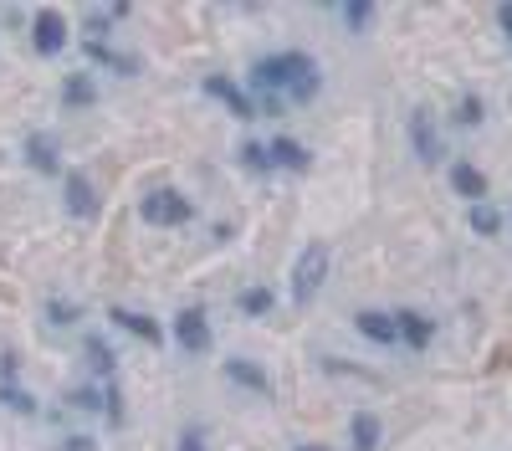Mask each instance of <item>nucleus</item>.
Segmentation results:
<instances>
[{
	"label": "nucleus",
	"instance_id": "nucleus-5",
	"mask_svg": "<svg viewBox=\"0 0 512 451\" xmlns=\"http://www.w3.org/2000/svg\"><path fill=\"white\" fill-rule=\"evenodd\" d=\"M175 344L185 354H210V323H205V308L200 303H190V308L175 313Z\"/></svg>",
	"mask_w": 512,
	"mask_h": 451
},
{
	"label": "nucleus",
	"instance_id": "nucleus-6",
	"mask_svg": "<svg viewBox=\"0 0 512 451\" xmlns=\"http://www.w3.org/2000/svg\"><path fill=\"white\" fill-rule=\"evenodd\" d=\"M62 205H67V216H77V221H93L98 216V190H93V180L82 175V170H67L62 175Z\"/></svg>",
	"mask_w": 512,
	"mask_h": 451
},
{
	"label": "nucleus",
	"instance_id": "nucleus-11",
	"mask_svg": "<svg viewBox=\"0 0 512 451\" xmlns=\"http://www.w3.org/2000/svg\"><path fill=\"white\" fill-rule=\"evenodd\" d=\"M267 154H272V170H292V175H308V164H313V154L297 139H287V134H277L267 144Z\"/></svg>",
	"mask_w": 512,
	"mask_h": 451
},
{
	"label": "nucleus",
	"instance_id": "nucleus-23",
	"mask_svg": "<svg viewBox=\"0 0 512 451\" xmlns=\"http://www.w3.org/2000/svg\"><path fill=\"white\" fill-rule=\"evenodd\" d=\"M241 164H246V170H256V175H267V170H272V154H267V144L246 139V144H241Z\"/></svg>",
	"mask_w": 512,
	"mask_h": 451
},
{
	"label": "nucleus",
	"instance_id": "nucleus-10",
	"mask_svg": "<svg viewBox=\"0 0 512 451\" xmlns=\"http://www.w3.org/2000/svg\"><path fill=\"white\" fill-rule=\"evenodd\" d=\"M354 328H359L369 344H400V323H395V313L364 308V313H354Z\"/></svg>",
	"mask_w": 512,
	"mask_h": 451
},
{
	"label": "nucleus",
	"instance_id": "nucleus-15",
	"mask_svg": "<svg viewBox=\"0 0 512 451\" xmlns=\"http://www.w3.org/2000/svg\"><path fill=\"white\" fill-rule=\"evenodd\" d=\"M451 190L466 195L472 205H482L487 200V175L477 170V164H451Z\"/></svg>",
	"mask_w": 512,
	"mask_h": 451
},
{
	"label": "nucleus",
	"instance_id": "nucleus-18",
	"mask_svg": "<svg viewBox=\"0 0 512 451\" xmlns=\"http://www.w3.org/2000/svg\"><path fill=\"white\" fill-rule=\"evenodd\" d=\"M349 441H354V451H379V421L369 416V410H354V421H349Z\"/></svg>",
	"mask_w": 512,
	"mask_h": 451
},
{
	"label": "nucleus",
	"instance_id": "nucleus-31",
	"mask_svg": "<svg viewBox=\"0 0 512 451\" xmlns=\"http://www.w3.org/2000/svg\"><path fill=\"white\" fill-rule=\"evenodd\" d=\"M297 451H323V446H297Z\"/></svg>",
	"mask_w": 512,
	"mask_h": 451
},
{
	"label": "nucleus",
	"instance_id": "nucleus-28",
	"mask_svg": "<svg viewBox=\"0 0 512 451\" xmlns=\"http://www.w3.org/2000/svg\"><path fill=\"white\" fill-rule=\"evenodd\" d=\"M180 451H205V431H200V426H190V431L180 436Z\"/></svg>",
	"mask_w": 512,
	"mask_h": 451
},
{
	"label": "nucleus",
	"instance_id": "nucleus-14",
	"mask_svg": "<svg viewBox=\"0 0 512 451\" xmlns=\"http://www.w3.org/2000/svg\"><path fill=\"white\" fill-rule=\"evenodd\" d=\"M82 359H88V369H93V375H103V380H113V369H118V349H113L108 339H98V334H88V339H82Z\"/></svg>",
	"mask_w": 512,
	"mask_h": 451
},
{
	"label": "nucleus",
	"instance_id": "nucleus-26",
	"mask_svg": "<svg viewBox=\"0 0 512 451\" xmlns=\"http://www.w3.org/2000/svg\"><path fill=\"white\" fill-rule=\"evenodd\" d=\"M67 400H72L77 410H103V405H108V390H72Z\"/></svg>",
	"mask_w": 512,
	"mask_h": 451
},
{
	"label": "nucleus",
	"instance_id": "nucleus-22",
	"mask_svg": "<svg viewBox=\"0 0 512 451\" xmlns=\"http://www.w3.org/2000/svg\"><path fill=\"white\" fill-rule=\"evenodd\" d=\"M0 400H6V410H16V416H36V400L26 390H16L11 380H0Z\"/></svg>",
	"mask_w": 512,
	"mask_h": 451
},
{
	"label": "nucleus",
	"instance_id": "nucleus-4",
	"mask_svg": "<svg viewBox=\"0 0 512 451\" xmlns=\"http://www.w3.org/2000/svg\"><path fill=\"white\" fill-rule=\"evenodd\" d=\"M67 16L62 11H52V6H41L36 16H31V47L41 52V57H57L62 47H67Z\"/></svg>",
	"mask_w": 512,
	"mask_h": 451
},
{
	"label": "nucleus",
	"instance_id": "nucleus-16",
	"mask_svg": "<svg viewBox=\"0 0 512 451\" xmlns=\"http://www.w3.org/2000/svg\"><path fill=\"white\" fill-rule=\"evenodd\" d=\"M108 318H113V323H123L128 334H134V339H144V344H164V328H159L149 313H128V308H113Z\"/></svg>",
	"mask_w": 512,
	"mask_h": 451
},
{
	"label": "nucleus",
	"instance_id": "nucleus-13",
	"mask_svg": "<svg viewBox=\"0 0 512 451\" xmlns=\"http://www.w3.org/2000/svg\"><path fill=\"white\" fill-rule=\"evenodd\" d=\"M395 323H400V344H410V349H425V344L436 339V323L425 318V313H415V308H400Z\"/></svg>",
	"mask_w": 512,
	"mask_h": 451
},
{
	"label": "nucleus",
	"instance_id": "nucleus-30",
	"mask_svg": "<svg viewBox=\"0 0 512 451\" xmlns=\"http://www.w3.org/2000/svg\"><path fill=\"white\" fill-rule=\"evenodd\" d=\"M497 21H502V31L512 36V6H502V11H497Z\"/></svg>",
	"mask_w": 512,
	"mask_h": 451
},
{
	"label": "nucleus",
	"instance_id": "nucleus-7",
	"mask_svg": "<svg viewBox=\"0 0 512 451\" xmlns=\"http://www.w3.org/2000/svg\"><path fill=\"white\" fill-rule=\"evenodd\" d=\"M410 149H415V159H425V164L441 159V129H436V118L425 113V108L410 113Z\"/></svg>",
	"mask_w": 512,
	"mask_h": 451
},
{
	"label": "nucleus",
	"instance_id": "nucleus-1",
	"mask_svg": "<svg viewBox=\"0 0 512 451\" xmlns=\"http://www.w3.org/2000/svg\"><path fill=\"white\" fill-rule=\"evenodd\" d=\"M318 88H323V77H318V62L308 52L262 57L251 67V77H246L251 103L267 108V113H277L282 103H308V98H318Z\"/></svg>",
	"mask_w": 512,
	"mask_h": 451
},
{
	"label": "nucleus",
	"instance_id": "nucleus-8",
	"mask_svg": "<svg viewBox=\"0 0 512 451\" xmlns=\"http://www.w3.org/2000/svg\"><path fill=\"white\" fill-rule=\"evenodd\" d=\"M205 93H210V98H221V103H226V108H231L241 123H251V118H256L251 93L241 88V82H231V77H205Z\"/></svg>",
	"mask_w": 512,
	"mask_h": 451
},
{
	"label": "nucleus",
	"instance_id": "nucleus-2",
	"mask_svg": "<svg viewBox=\"0 0 512 451\" xmlns=\"http://www.w3.org/2000/svg\"><path fill=\"white\" fill-rule=\"evenodd\" d=\"M323 282H328V246L323 241H308L303 252H297V262H292V298L297 303H313L323 293Z\"/></svg>",
	"mask_w": 512,
	"mask_h": 451
},
{
	"label": "nucleus",
	"instance_id": "nucleus-17",
	"mask_svg": "<svg viewBox=\"0 0 512 451\" xmlns=\"http://www.w3.org/2000/svg\"><path fill=\"white\" fill-rule=\"evenodd\" d=\"M88 103H98V82H93L88 72L67 77V82H62V108H88Z\"/></svg>",
	"mask_w": 512,
	"mask_h": 451
},
{
	"label": "nucleus",
	"instance_id": "nucleus-25",
	"mask_svg": "<svg viewBox=\"0 0 512 451\" xmlns=\"http://www.w3.org/2000/svg\"><path fill=\"white\" fill-rule=\"evenodd\" d=\"M456 123H461V129H477V123H482V98H461L456 103Z\"/></svg>",
	"mask_w": 512,
	"mask_h": 451
},
{
	"label": "nucleus",
	"instance_id": "nucleus-24",
	"mask_svg": "<svg viewBox=\"0 0 512 451\" xmlns=\"http://www.w3.org/2000/svg\"><path fill=\"white\" fill-rule=\"evenodd\" d=\"M472 231H477V236H497V231H502V216L492 211L487 200H482V205H472Z\"/></svg>",
	"mask_w": 512,
	"mask_h": 451
},
{
	"label": "nucleus",
	"instance_id": "nucleus-20",
	"mask_svg": "<svg viewBox=\"0 0 512 451\" xmlns=\"http://www.w3.org/2000/svg\"><path fill=\"white\" fill-rule=\"evenodd\" d=\"M88 57L103 62V67H113V72H123V77H134V57H118L108 41H88Z\"/></svg>",
	"mask_w": 512,
	"mask_h": 451
},
{
	"label": "nucleus",
	"instance_id": "nucleus-27",
	"mask_svg": "<svg viewBox=\"0 0 512 451\" xmlns=\"http://www.w3.org/2000/svg\"><path fill=\"white\" fill-rule=\"evenodd\" d=\"M338 16H344L354 31H364L369 21H374V6H359V0H354V6H344V11H338Z\"/></svg>",
	"mask_w": 512,
	"mask_h": 451
},
{
	"label": "nucleus",
	"instance_id": "nucleus-9",
	"mask_svg": "<svg viewBox=\"0 0 512 451\" xmlns=\"http://www.w3.org/2000/svg\"><path fill=\"white\" fill-rule=\"evenodd\" d=\"M26 164H31L36 175H67L62 170V149H57L52 134H31L26 139Z\"/></svg>",
	"mask_w": 512,
	"mask_h": 451
},
{
	"label": "nucleus",
	"instance_id": "nucleus-29",
	"mask_svg": "<svg viewBox=\"0 0 512 451\" xmlns=\"http://www.w3.org/2000/svg\"><path fill=\"white\" fill-rule=\"evenodd\" d=\"M93 446H98L93 436H67V441H62L57 451H93Z\"/></svg>",
	"mask_w": 512,
	"mask_h": 451
},
{
	"label": "nucleus",
	"instance_id": "nucleus-19",
	"mask_svg": "<svg viewBox=\"0 0 512 451\" xmlns=\"http://www.w3.org/2000/svg\"><path fill=\"white\" fill-rule=\"evenodd\" d=\"M236 303H241V313H246V318H267V313L277 308V298H272V287H246V293H241Z\"/></svg>",
	"mask_w": 512,
	"mask_h": 451
},
{
	"label": "nucleus",
	"instance_id": "nucleus-21",
	"mask_svg": "<svg viewBox=\"0 0 512 451\" xmlns=\"http://www.w3.org/2000/svg\"><path fill=\"white\" fill-rule=\"evenodd\" d=\"M77 318H82V308H77L72 298H47V323H52V328H72Z\"/></svg>",
	"mask_w": 512,
	"mask_h": 451
},
{
	"label": "nucleus",
	"instance_id": "nucleus-12",
	"mask_svg": "<svg viewBox=\"0 0 512 451\" xmlns=\"http://www.w3.org/2000/svg\"><path fill=\"white\" fill-rule=\"evenodd\" d=\"M226 380L251 390V395H272V375L262 364H251V359H226Z\"/></svg>",
	"mask_w": 512,
	"mask_h": 451
},
{
	"label": "nucleus",
	"instance_id": "nucleus-3",
	"mask_svg": "<svg viewBox=\"0 0 512 451\" xmlns=\"http://www.w3.org/2000/svg\"><path fill=\"white\" fill-rule=\"evenodd\" d=\"M139 216H144V226H185V221H195V205H190V195L159 185V190H144Z\"/></svg>",
	"mask_w": 512,
	"mask_h": 451
}]
</instances>
